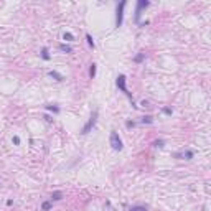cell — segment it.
<instances>
[{
	"label": "cell",
	"mask_w": 211,
	"mask_h": 211,
	"mask_svg": "<svg viewBox=\"0 0 211 211\" xmlns=\"http://www.w3.org/2000/svg\"><path fill=\"white\" fill-rule=\"evenodd\" d=\"M116 84H117V87H119V89H120L122 92H124L127 97H130L132 106H134V107H137V106H135V102H134V99H132V94L129 92V89H127V78H125L124 74H119V76H117V81H116Z\"/></svg>",
	"instance_id": "obj_1"
},
{
	"label": "cell",
	"mask_w": 211,
	"mask_h": 211,
	"mask_svg": "<svg viewBox=\"0 0 211 211\" xmlns=\"http://www.w3.org/2000/svg\"><path fill=\"white\" fill-rule=\"evenodd\" d=\"M97 117H99V111L97 109H94L92 114H91V117H89V120H87V122L84 124V127L81 129V134H83V135H87V134L92 130V127H94L96 122H97Z\"/></svg>",
	"instance_id": "obj_2"
},
{
	"label": "cell",
	"mask_w": 211,
	"mask_h": 211,
	"mask_svg": "<svg viewBox=\"0 0 211 211\" xmlns=\"http://www.w3.org/2000/svg\"><path fill=\"white\" fill-rule=\"evenodd\" d=\"M125 5H127V2L125 0H122L120 3H117V7H116V26H122V22H124V8Z\"/></svg>",
	"instance_id": "obj_3"
},
{
	"label": "cell",
	"mask_w": 211,
	"mask_h": 211,
	"mask_svg": "<svg viewBox=\"0 0 211 211\" xmlns=\"http://www.w3.org/2000/svg\"><path fill=\"white\" fill-rule=\"evenodd\" d=\"M109 142H111V147L114 150H122L124 149V144H122V138L119 137V134L116 130L111 132V137H109Z\"/></svg>",
	"instance_id": "obj_4"
},
{
	"label": "cell",
	"mask_w": 211,
	"mask_h": 211,
	"mask_svg": "<svg viewBox=\"0 0 211 211\" xmlns=\"http://www.w3.org/2000/svg\"><path fill=\"white\" fill-rule=\"evenodd\" d=\"M147 7H150V2L149 0H138L137 2V7H135V22L137 23H140V15H142V10L144 8H147Z\"/></svg>",
	"instance_id": "obj_5"
},
{
	"label": "cell",
	"mask_w": 211,
	"mask_h": 211,
	"mask_svg": "<svg viewBox=\"0 0 211 211\" xmlns=\"http://www.w3.org/2000/svg\"><path fill=\"white\" fill-rule=\"evenodd\" d=\"M48 76H50V78H53V79H54V81H58V83H61V81H65V76H63L61 73L54 71V69H53V71H50V73H48Z\"/></svg>",
	"instance_id": "obj_6"
},
{
	"label": "cell",
	"mask_w": 211,
	"mask_h": 211,
	"mask_svg": "<svg viewBox=\"0 0 211 211\" xmlns=\"http://www.w3.org/2000/svg\"><path fill=\"white\" fill-rule=\"evenodd\" d=\"M65 195H63V191H53L51 193V201H59V200H63Z\"/></svg>",
	"instance_id": "obj_7"
},
{
	"label": "cell",
	"mask_w": 211,
	"mask_h": 211,
	"mask_svg": "<svg viewBox=\"0 0 211 211\" xmlns=\"http://www.w3.org/2000/svg\"><path fill=\"white\" fill-rule=\"evenodd\" d=\"M59 51H63V53H73V48L69 45H66V43H59Z\"/></svg>",
	"instance_id": "obj_8"
},
{
	"label": "cell",
	"mask_w": 211,
	"mask_h": 211,
	"mask_svg": "<svg viewBox=\"0 0 211 211\" xmlns=\"http://www.w3.org/2000/svg\"><path fill=\"white\" fill-rule=\"evenodd\" d=\"M96 71H97V66H96V63H91V66H89V78H91V79L96 78Z\"/></svg>",
	"instance_id": "obj_9"
},
{
	"label": "cell",
	"mask_w": 211,
	"mask_h": 211,
	"mask_svg": "<svg viewBox=\"0 0 211 211\" xmlns=\"http://www.w3.org/2000/svg\"><path fill=\"white\" fill-rule=\"evenodd\" d=\"M45 109H46V111H51L53 114H59V107H58V106L48 104V106H45Z\"/></svg>",
	"instance_id": "obj_10"
},
{
	"label": "cell",
	"mask_w": 211,
	"mask_h": 211,
	"mask_svg": "<svg viewBox=\"0 0 211 211\" xmlns=\"http://www.w3.org/2000/svg\"><path fill=\"white\" fill-rule=\"evenodd\" d=\"M41 58L45 59V61H50V59H51V56H50V51H48V48H43V50H41Z\"/></svg>",
	"instance_id": "obj_11"
},
{
	"label": "cell",
	"mask_w": 211,
	"mask_h": 211,
	"mask_svg": "<svg viewBox=\"0 0 211 211\" xmlns=\"http://www.w3.org/2000/svg\"><path fill=\"white\" fill-rule=\"evenodd\" d=\"M193 155H195V153H193L191 150H185L183 153H181V158H185V160H191Z\"/></svg>",
	"instance_id": "obj_12"
},
{
	"label": "cell",
	"mask_w": 211,
	"mask_h": 211,
	"mask_svg": "<svg viewBox=\"0 0 211 211\" xmlns=\"http://www.w3.org/2000/svg\"><path fill=\"white\" fill-rule=\"evenodd\" d=\"M86 41H87V45L91 46L92 50L96 48V43H94V40H92V36H91V35H89V33H86Z\"/></svg>",
	"instance_id": "obj_13"
},
{
	"label": "cell",
	"mask_w": 211,
	"mask_h": 211,
	"mask_svg": "<svg viewBox=\"0 0 211 211\" xmlns=\"http://www.w3.org/2000/svg\"><path fill=\"white\" fill-rule=\"evenodd\" d=\"M144 59H145V53H144V51H140V53L137 54V56L134 58V63H142Z\"/></svg>",
	"instance_id": "obj_14"
},
{
	"label": "cell",
	"mask_w": 211,
	"mask_h": 211,
	"mask_svg": "<svg viewBox=\"0 0 211 211\" xmlns=\"http://www.w3.org/2000/svg\"><path fill=\"white\" fill-rule=\"evenodd\" d=\"M129 211H147V206H142V204H135V206H132Z\"/></svg>",
	"instance_id": "obj_15"
},
{
	"label": "cell",
	"mask_w": 211,
	"mask_h": 211,
	"mask_svg": "<svg viewBox=\"0 0 211 211\" xmlns=\"http://www.w3.org/2000/svg\"><path fill=\"white\" fill-rule=\"evenodd\" d=\"M51 206H53L51 201H43V204H41V210H43V211H50V210H51Z\"/></svg>",
	"instance_id": "obj_16"
},
{
	"label": "cell",
	"mask_w": 211,
	"mask_h": 211,
	"mask_svg": "<svg viewBox=\"0 0 211 211\" xmlns=\"http://www.w3.org/2000/svg\"><path fill=\"white\" fill-rule=\"evenodd\" d=\"M142 124H153V117L152 116H144L142 117Z\"/></svg>",
	"instance_id": "obj_17"
},
{
	"label": "cell",
	"mask_w": 211,
	"mask_h": 211,
	"mask_svg": "<svg viewBox=\"0 0 211 211\" xmlns=\"http://www.w3.org/2000/svg\"><path fill=\"white\" fill-rule=\"evenodd\" d=\"M63 40H66V41H73V40H74V36H73V33L65 32V33H63Z\"/></svg>",
	"instance_id": "obj_18"
},
{
	"label": "cell",
	"mask_w": 211,
	"mask_h": 211,
	"mask_svg": "<svg viewBox=\"0 0 211 211\" xmlns=\"http://www.w3.org/2000/svg\"><path fill=\"white\" fill-rule=\"evenodd\" d=\"M153 145H155L157 149H162V147H165V140H162V138H157V140L153 142Z\"/></svg>",
	"instance_id": "obj_19"
},
{
	"label": "cell",
	"mask_w": 211,
	"mask_h": 211,
	"mask_svg": "<svg viewBox=\"0 0 211 211\" xmlns=\"http://www.w3.org/2000/svg\"><path fill=\"white\" fill-rule=\"evenodd\" d=\"M125 125H127V129H134V127H135V122H134V120H127Z\"/></svg>",
	"instance_id": "obj_20"
},
{
	"label": "cell",
	"mask_w": 211,
	"mask_h": 211,
	"mask_svg": "<svg viewBox=\"0 0 211 211\" xmlns=\"http://www.w3.org/2000/svg\"><path fill=\"white\" fill-rule=\"evenodd\" d=\"M162 111H163V114H165V116H171V112H173V111L170 109V107H163Z\"/></svg>",
	"instance_id": "obj_21"
},
{
	"label": "cell",
	"mask_w": 211,
	"mask_h": 211,
	"mask_svg": "<svg viewBox=\"0 0 211 211\" xmlns=\"http://www.w3.org/2000/svg\"><path fill=\"white\" fill-rule=\"evenodd\" d=\"M12 142L15 145H20V137H18V135H13V137H12Z\"/></svg>",
	"instance_id": "obj_22"
},
{
	"label": "cell",
	"mask_w": 211,
	"mask_h": 211,
	"mask_svg": "<svg viewBox=\"0 0 211 211\" xmlns=\"http://www.w3.org/2000/svg\"><path fill=\"white\" fill-rule=\"evenodd\" d=\"M45 120H46V122H53V117H51V116H48V114H46V116H45Z\"/></svg>",
	"instance_id": "obj_23"
},
{
	"label": "cell",
	"mask_w": 211,
	"mask_h": 211,
	"mask_svg": "<svg viewBox=\"0 0 211 211\" xmlns=\"http://www.w3.org/2000/svg\"><path fill=\"white\" fill-rule=\"evenodd\" d=\"M13 204V200H7V206H12Z\"/></svg>",
	"instance_id": "obj_24"
}]
</instances>
